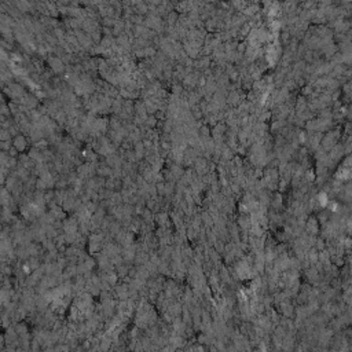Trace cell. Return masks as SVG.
Returning a JSON list of instances; mask_svg holds the SVG:
<instances>
[{"instance_id":"cell-1","label":"cell","mask_w":352,"mask_h":352,"mask_svg":"<svg viewBox=\"0 0 352 352\" xmlns=\"http://www.w3.org/2000/svg\"><path fill=\"white\" fill-rule=\"evenodd\" d=\"M13 144H14V149H15L17 151H23L26 149V139H25V136H22V135L15 136V138H14V140H13Z\"/></svg>"},{"instance_id":"cell-2","label":"cell","mask_w":352,"mask_h":352,"mask_svg":"<svg viewBox=\"0 0 352 352\" xmlns=\"http://www.w3.org/2000/svg\"><path fill=\"white\" fill-rule=\"evenodd\" d=\"M0 149L10 150V149H11V143H8L7 140H2V142H0Z\"/></svg>"}]
</instances>
